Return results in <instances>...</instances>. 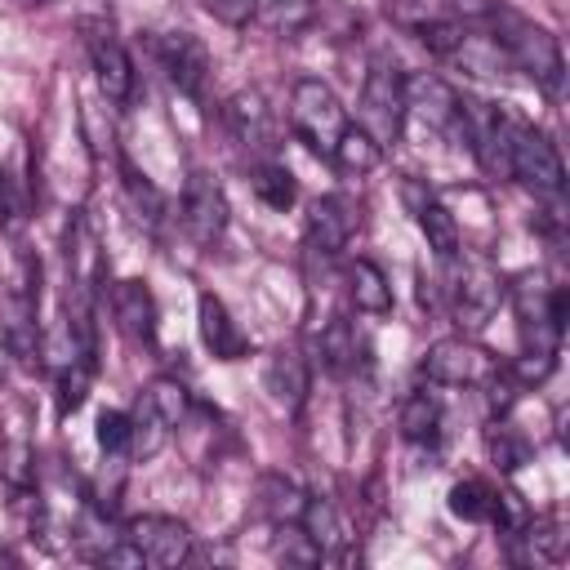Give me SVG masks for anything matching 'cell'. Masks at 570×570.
<instances>
[{
  "label": "cell",
  "mask_w": 570,
  "mask_h": 570,
  "mask_svg": "<svg viewBox=\"0 0 570 570\" xmlns=\"http://www.w3.org/2000/svg\"><path fill=\"white\" fill-rule=\"evenodd\" d=\"M490 27H494V45L503 49V58L512 67H521L552 102L566 98V58H561V45L548 27H539L534 18L508 9V4H494L490 13Z\"/></svg>",
  "instance_id": "obj_1"
},
{
  "label": "cell",
  "mask_w": 570,
  "mask_h": 570,
  "mask_svg": "<svg viewBox=\"0 0 570 570\" xmlns=\"http://www.w3.org/2000/svg\"><path fill=\"white\" fill-rule=\"evenodd\" d=\"M356 116H361V129L379 147L401 142V134H405V76L396 71V62H387V58H374L370 62L365 85H361Z\"/></svg>",
  "instance_id": "obj_2"
},
{
  "label": "cell",
  "mask_w": 570,
  "mask_h": 570,
  "mask_svg": "<svg viewBox=\"0 0 570 570\" xmlns=\"http://www.w3.org/2000/svg\"><path fill=\"white\" fill-rule=\"evenodd\" d=\"M445 289H450V307H454V321H459L463 334L485 330L490 316L499 312L503 294H508L499 267H494L490 258H481V254H468V258L454 267V276H450Z\"/></svg>",
  "instance_id": "obj_3"
},
{
  "label": "cell",
  "mask_w": 570,
  "mask_h": 570,
  "mask_svg": "<svg viewBox=\"0 0 570 570\" xmlns=\"http://www.w3.org/2000/svg\"><path fill=\"white\" fill-rule=\"evenodd\" d=\"M508 160H512V178H521L534 196H548V200L561 196L566 187L561 151L543 129H534L521 116H512V129H508Z\"/></svg>",
  "instance_id": "obj_4"
},
{
  "label": "cell",
  "mask_w": 570,
  "mask_h": 570,
  "mask_svg": "<svg viewBox=\"0 0 570 570\" xmlns=\"http://www.w3.org/2000/svg\"><path fill=\"white\" fill-rule=\"evenodd\" d=\"M289 120H294V134L312 151H321V156H330L334 142H338V134L347 129V111H343L338 94L325 80H316V76H303L294 85V94H289Z\"/></svg>",
  "instance_id": "obj_5"
},
{
  "label": "cell",
  "mask_w": 570,
  "mask_h": 570,
  "mask_svg": "<svg viewBox=\"0 0 570 570\" xmlns=\"http://www.w3.org/2000/svg\"><path fill=\"white\" fill-rule=\"evenodd\" d=\"M508 129H512V111L481 102L472 94H459V134L472 147L476 165L490 178H512V160H508Z\"/></svg>",
  "instance_id": "obj_6"
},
{
  "label": "cell",
  "mask_w": 570,
  "mask_h": 570,
  "mask_svg": "<svg viewBox=\"0 0 570 570\" xmlns=\"http://www.w3.org/2000/svg\"><path fill=\"white\" fill-rule=\"evenodd\" d=\"M499 370V361L481 347V343H472V338H436L428 352H423V374L432 379V383H441V387H481L490 374Z\"/></svg>",
  "instance_id": "obj_7"
},
{
  "label": "cell",
  "mask_w": 570,
  "mask_h": 570,
  "mask_svg": "<svg viewBox=\"0 0 570 570\" xmlns=\"http://www.w3.org/2000/svg\"><path fill=\"white\" fill-rule=\"evenodd\" d=\"M147 45L156 53V62L165 67L169 85L187 98H200L205 94V80H209V53L205 45L191 36V31H147Z\"/></svg>",
  "instance_id": "obj_8"
},
{
  "label": "cell",
  "mask_w": 570,
  "mask_h": 570,
  "mask_svg": "<svg viewBox=\"0 0 570 570\" xmlns=\"http://www.w3.org/2000/svg\"><path fill=\"white\" fill-rule=\"evenodd\" d=\"M120 534L142 552V566H156V570H174V566H183L191 557V530L178 517L147 512V517L125 521Z\"/></svg>",
  "instance_id": "obj_9"
},
{
  "label": "cell",
  "mask_w": 570,
  "mask_h": 570,
  "mask_svg": "<svg viewBox=\"0 0 570 570\" xmlns=\"http://www.w3.org/2000/svg\"><path fill=\"white\" fill-rule=\"evenodd\" d=\"M80 36H85V49H89V62H94V76H98L107 102H129L134 98V62H129L125 45L116 40L111 22L85 18L80 22Z\"/></svg>",
  "instance_id": "obj_10"
},
{
  "label": "cell",
  "mask_w": 570,
  "mask_h": 570,
  "mask_svg": "<svg viewBox=\"0 0 570 570\" xmlns=\"http://www.w3.org/2000/svg\"><path fill=\"white\" fill-rule=\"evenodd\" d=\"M227 214L232 209H227V196H223L218 178L196 169L183 187V227H187V236L196 245H218L223 232H227Z\"/></svg>",
  "instance_id": "obj_11"
},
{
  "label": "cell",
  "mask_w": 570,
  "mask_h": 570,
  "mask_svg": "<svg viewBox=\"0 0 570 570\" xmlns=\"http://www.w3.org/2000/svg\"><path fill=\"white\" fill-rule=\"evenodd\" d=\"M223 120H227L232 138L245 151H254L258 160L276 156V116H272V107H267V98L258 89H236L227 98V107H223Z\"/></svg>",
  "instance_id": "obj_12"
},
{
  "label": "cell",
  "mask_w": 570,
  "mask_h": 570,
  "mask_svg": "<svg viewBox=\"0 0 570 570\" xmlns=\"http://www.w3.org/2000/svg\"><path fill=\"white\" fill-rule=\"evenodd\" d=\"M356 227H361V214H356V205H352L347 196H321V200L307 205L303 232H307V249H312V254L334 258V254L352 240Z\"/></svg>",
  "instance_id": "obj_13"
},
{
  "label": "cell",
  "mask_w": 570,
  "mask_h": 570,
  "mask_svg": "<svg viewBox=\"0 0 570 570\" xmlns=\"http://www.w3.org/2000/svg\"><path fill=\"white\" fill-rule=\"evenodd\" d=\"M405 116H419L436 134H459V94L441 76L419 71L405 80Z\"/></svg>",
  "instance_id": "obj_14"
},
{
  "label": "cell",
  "mask_w": 570,
  "mask_h": 570,
  "mask_svg": "<svg viewBox=\"0 0 570 570\" xmlns=\"http://www.w3.org/2000/svg\"><path fill=\"white\" fill-rule=\"evenodd\" d=\"M196 321H200V343L209 347L214 361H240V356H249V338H245V330L232 321V312L223 307L218 294H209V289L200 294Z\"/></svg>",
  "instance_id": "obj_15"
},
{
  "label": "cell",
  "mask_w": 570,
  "mask_h": 570,
  "mask_svg": "<svg viewBox=\"0 0 570 570\" xmlns=\"http://www.w3.org/2000/svg\"><path fill=\"white\" fill-rule=\"evenodd\" d=\"M263 387H267L276 410L298 414L303 401H307V361L294 347H276L267 356V365H263Z\"/></svg>",
  "instance_id": "obj_16"
},
{
  "label": "cell",
  "mask_w": 570,
  "mask_h": 570,
  "mask_svg": "<svg viewBox=\"0 0 570 570\" xmlns=\"http://www.w3.org/2000/svg\"><path fill=\"white\" fill-rule=\"evenodd\" d=\"M111 316L120 325L125 338L134 343H151L156 338V298L142 281H120L111 289Z\"/></svg>",
  "instance_id": "obj_17"
},
{
  "label": "cell",
  "mask_w": 570,
  "mask_h": 570,
  "mask_svg": "<svg viewBox=\"0 0 570 570\" xmlns=\"http://www.w3.org/2000/svg\"><path fill=\"white\" fill-rule=\"evenodd\" d=\"M254 499H258V512H263L272 525H281V521H298L303 508H307L303 485H298L294 476H285V472H263Z\"/></svg>",
  "instance_id": "obj_18"
},
{
  "label": "cell",
  "mask_w": 570,
  "mask_h": 570,
  "mask_svg": "<svg viewBox=\"0 0 570 570\" xmlns=\"http://www.w3.org/2000/svg\"><path fill=\"white\" fill-rule=\"evenodd\" d=\"M347 294H352L356 312H365V316L392 312V285H387V276H383L370 258H356V263L347 267Z\"/></svg>",
  "instance_id": "obj_19"
},
{
  "label": "cell",
  "mask_w": 570,
  "mask_h": 570,
  "mask_svg": "<svg viewBox=\"0 0 570 570\" xmlns=\"http://www.w3.org/2000/svg\"><path fill=\"white\" fill-rule=\"evenodd\" d=\"M169 432H174V423H169L147 396H138V405H134V414H129V454H138V459L160 454L165 441H169Z\"/></svg>",
  "instance_id": "obj_20"
},
{
  "label": "cell",
  "mask_w": 570,
  "mask_h": 570,
  "mask_svg": "<svg viewBox=\"0 0 570 570\" xmlns=\"http://www.w3.org/2000/svg\"><path fill=\"white\" fill-rule=\"evenodd\" d=\"M436 432H441V396L428 387L410 392L401 401V436L423 445V441H436Z\"/></svg>",
  "instance_id": "obj_21"
},
{
  "label": "cell",
  "mask_w": 570,
  "mask_h": 570,
  "mask_svg": "<svg viewBox=\"0 0 570 570\" xmlns=\"http://www.w3.org/2000/svg\"><path fill=\"white\" fill-rule=\"evenodd\" d=\"M414 218H419V232L428 236V249L436 254V258H454L459 254V223H454V214L441 205V200H423L419 209H414Z\"/></svg>",
  "instance_id": "obj_22"
},
{
  "label": "cell",
  "mask_w": 570,
  "mask_h": 570,
  "mask_svg": "<svg viewBox=\"0 0 570 570\" xmlns=\"http://www.w3.org/2000/svg\"><path fill=\"white\" fill-rule=\"evenodd\" d=\"M330 160L338 165V169H347V174H370L379 160H383V147L361 129V125H347L343 134H338V142H334V151H330Z\"/></svg>",
  "instance_id": "obj_23"
},
{
  "label": "cell",
  "mask_w": 570,
  "mask_h": 570,
  "mask_svg": "<svg viewBox=\"0 0 570 570\" xmlns=\"http://www.w3.org/2000/svg\"><path fill=\"white\" fill-rule=\"evenodd\" d=\"M298 521H303V530L321 543V552H325V557H330V552H338V548L347 543V530H343L338 508H334L330 499H321V494H316V499L307 494V508H303V517H298Z\"/></svg>",
  "instance_id": "obj_24"
},
{
  "label": "cell",
  "mask_w": 570,
  "mask_h": 570,
  "mask_svg": "<svg viewBox=\"0 0 570 570\" xmlns=\"http://www.w3.org/2000/svg\"><path fill=\"white\" fill-rule=\"evenodd\" d=\"M254 18L276 36H298L316 18V0H254Z\"/></svg>",
  "instance_id": "obj_25"
},
{
  "label": "cell",
  "mask_w": 570,
  "mask_h": 570,
  "mask_svg": "<svg viewBox=\"0 0 570 570\" xmlns=\"http://www.w3.org/2000/svg\"><path fill=\"white\" fill-rule=\"evenodd\" d=\"M485 450H490V463H494L499 472H521V468L530 463V441H525L512 423H503V419H494V423L485 428Z\"/></svg>",
  "instance_id": "obj_26"
},
{
  "label": "cell",
  "mask_w": 570,
  "mask_h": 570,
  "mask_svg": "<svg viewBox=\"0 0 570 570\" xmlns=\"http://www.w3.org/2000/svg\"><path fill=\"white\" fill-rule=\"evenodd\" d=\"M254 196H258L267 209H289V205L298 200L294 174H289L281 160H258V165H254Z\"/></svg>",
  "instance_id": "obj_27"
},
{
  "label": "cell",
  "mask_w": 570,
  "mask_h": 570,
  "mask_svg": "<svg viewBox=\"0 0 570 570\" xmlns=\"http://www.w3.org/2000/svg\"><path fill=\"white\" fill-rule=\"evenodd\" d=\"M272 552H276V561H285V566H321V543L303 530V521H281L276 525V539H272Z\"/></svg>",
  "instance_id": "obj_28"
},
{
  "label": "cell",
  "mask_w": 570,
  "mask_h": 570,
  "mask_svg": "<svg viewBox=\"0 0 570 570\" xmlns=\"http://www.w3.org/2000/svg\"><path fill=\"white\" fill-rule=\"evenodd\" d=\"M316 352H321V365L334 370V374H352L356 370V334L347 321H330L316 338Z\"/></svg>",
  "instance_id": "obj_29"
},
{
  "label": "cell",
  "mask_w": 570,
  "mask_h": 570,
  "mask_svg": "<svg viewBox=\"0 0 570 570\" xmlns=\"http://www.w3.org/2000/svg\"><path fill=\"white\" fill-rule=\"evenodd\" d=\"M89 383H94V361L89 356H76V361H67L62 370H58V414H76L80 405H85V396H89Z\"/></svg>",
  "instance_id": "obj_30"
},
{
  "label": "cell",
  "mask_w": 570,
  "mask_h": 570,
  "mask_svg": "<svg viewBox=\"0 0 570 570\" xmlns=\"http://www.w3.org/2000/svg\"><path fill=\"white\" fill-rule=\"evenodd\" d=\"M450 512L463 521H490L494 517V490L485 481H459V485H450Z\"/></svg>",
  "instance_id": "obj_31"
},
{
  "label": "cell",
  "mask_w": 570,
  "mask_h": 570,
  "mask_svg": "<svg viewBox=\"0 0 570 570\" xmlns=\"http://www.w3.org/2000/svg\"><path fill=\"white\" fill-rule=\"evenodd\" d=\"M414 36H419V45H423L428 53H436V58H454V49L463 45V27L450 22V18H419V22H414Z\"/></svg>",
  "instance_id": "obj_32"
},
{
  "label": "cell",
  "mask_w": 570,
  "mask_h": 570,
  "mask_svg": "<svg viewBox=\"0 0 570 570\" xmlns=\"http://www.w3.org/2000/svg\"><path fill=\"white\" fill-rule=\"evenodd\" d=\"M120 178H125V191H129V205L138 209V214H147V218H160L165 214V196L156 191V183L147 178V174H138L125 156H120Z\"/></svg>",
  "instance_id": "obj_33"
},
{
  "label": "cell",
  "mask_w": 570,
  "mask_h": 570,
  "mask_svg": "<svg viewBox=\"0 0 570 570\" xmlns=\"http://www.w3.org/2000/svg\"><path fill=\"white\" fill-rule=\"evenodd\" d=\"M142 396H147V401H151V405H156V410H160V414H165L174 428L187 419V405H191V396H187V387H183L178 379H156V383H151Z\"/></svg>",
  "instance_id": "obj_34"
},
{
  "label": "cell",
  "mask_w": 570,
  "mask_h": 570,
  "mask_svg": "<svg viewBox=\"0 0 570 570\" xmlns=\"http://www.w3.org/2000/svg\"><path fill=\"white\" fill-rule=\"evenodd\" d=\"M481 387H485V405L503 419V414L517 405V387H521V383H517V374H512V370H503V365H499Z\"/></svg>",
  "instance_id": "obj_35"
},
{
  "label": "cell",
  "mask_w": 570,
  "mask_h": 570,
  "mask_svg": "<svg viewBox=\"0 0 570 570\" xmlns=\"http://www.w3.org/2000/svg\"><path fill=\"white\" fill-rule=\"evenodd\" d=\"M98 445L107 454H125L129 450V414L125 410H102L98 414Z\"/></svg>",
  "instance_id": "obj_36"
},
{
  "label": "cell",
  "mask_w": 570,
  "mask_h": 570,
  "mask_svg": "<svg viewBox=\"0 0 570 570\" xmlns=\"http://www.w3.org/2000/svg\"><path fill=\"white\" fill-rule=\"evenodd\" d=\"M552 370H557V352H539V347H525V352H521V361L512 365L517 383H525V387H530V383L539 387V383H543Z\"/></svg>",
  "instance_id": "obj_37"
},
{
  "label": "cell",
  "mask_w": 570,
  "mask_h": 570,
  "mask_svg": "<svg viewBox=\"0 0 570 570\" xmlns=\"http://www.w3.org/2000/svg\"><path fill=\"white\" fill-rule=\"evenodd\" d=\"M200 9L214 13V18L227 22V27H245V22L254 18V0H200Z\"/></svg>",
  "instance_id": "obj_38"
},
{
  "label": "cell",
  "mask_w": 570,
  "mask_h": 570,
  "mask_svg": "<svg viewBox=\"0 0 570 570\" xmlns=\"http://www.w3.org/2000/svg\"><path fill=\"white\" fill-rule=\"evenodd\" d=\"M450 4H454L463 18H485V13L494 9V0H450Z\"/></svg>",
  "instance_id": "obj_39"
},
{
  "label": "cell",
  "mask_w": 570,
  "mask_h": 570,
  "mask_svg": "<svg viewBox=\"0 0 570 570\" xmlns=\"http://www.w3.org/2000/svg\"><path fill=\"white\" fill-rule=\"evenodd\" d=\"M9 356H13V352H9V343H4V338H0V379H4V374H9Z\"/></svg>",
  "instance_id": "obj_40"
},
{
  "label": "cell",
  "mask_w": 570,
  "mask_h": 570,
  "mask_svg": "<svg viewBox=\"0 0 570 570\" xmlns=\"http://www.w3.org/2000/svg\"><path fill=\"white\" fill-rule=\"evenodd\" d=\"M9 4H18V9H36V4H45V0H9Z\"/></svg>",
  "instance_id": "obj_41"
}]
</instances>
